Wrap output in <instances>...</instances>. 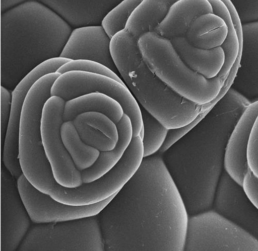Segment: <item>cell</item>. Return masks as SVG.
<instances>
[{
    "instance_id": "obj_18",
    "label": "cell",
    "mask_w": 258,
    "mask_h": 251,
    "mask_svg": "<svg viewBox=\"0 0 258 251\" xmlns=\"http://www.w3.org/2000/svg\"><path fill=\"white\" fill-rule=\"evenodd\" d=\"M118 140L111 151L100 152L96 162L90 168L81 172L83 183L93 182L109 172L121 159L133 138V123L130 117L124 114L116 124Z\"/></svg>"
},
{
    "instance_id": "obj_7",
    "label": "cell",
    "mask_w": 258,
    "mask_h": 251,
    "mask_svg": "<svg viewBox=\"0 0 258 251\" xmlns=\"http://www.w3.org/2000/svg\"><path fill=\"white\" fill-rule=\"evenodd\" d=\"M93 93L109 96L119 103L124 113L131 118L133 137L143 132V122L138 102L127 87L109 76L83 71H70L61 74L51 89V96H59L66 101Z\"/></svg>"
},
{
    "instance_id": "obj_23",
    "label": "cell",
    "mask_w": 258,
    "mask_h": 251,
    "mask_svg": "<svg viewBox=\"0 0 258 251\" xmlns=\"http://www.w3.org/2000/svg\"><path fill=\"white\" fill-rule=\"evenodd\" d=\"M211 4L213 13L222 17L227 25L228 33L221 47L225 55L224 65L218 76L221 79L230 72L235 62L237 61L240 53V43L237 33L234 28L229 11L222 0H208Z\"/></svg>"
},
{
    "instance_id": "obj_24",
    "label": "cell",
    "mask_w": 258,
    "mask_h": 251,
    "mask_svg": "<svg viewBox=\"0 0 258 251\" xmlns=\"http://www.w3.org/2000/svg\"><path fill=\"white\" fill-rule=\"evenodd\" d=\"M140 105V104H139ZM143 122L144 157L159 151L166 138L169 129L140 105Z\"/></svg>"
},
{
    "instance_id": "obj_13",
    "label": "cell",
    "mask_w": 258,
    "mask_h": 251,
    "mask_svg": "<svg viewBox=\"0 0 258 251\" xmlns=\"http://www.w3.org/2000/svg\"><path fill=\"white\" fill-rule=\"evenodd\" d=\"M258 115V100L251 103L235 125L228 140L223 165L230 178L242 187L246 175L251 172L247 148L253 123Z\"/></svg>"
},
{
    "instance_id": "obj_2",
    "label": "cell",
    "mask_w": 258,
    "mask_h": 251,
    "mask_svg": "<svg viewBox=\"0 0 258 251\" xmlns=\"http://www.w3.org/2000/svg\"><path fill=\"white\" fill-rule=\"evenodd\" d=\"M137 37L126 28L111 38L110 52L124 82L140 105L167 129L185 126L195 120L202 106L169 88L146 63Z\"/></svg>"
},
{
    "instance_id": "obj_27",
    "label": "cell",
    "mask_w": 258,
    "mask_h": 251,
    "mask_svg": "<svg viewBox=\"0 0 258 251\" xmlns=\"http://www.w3.org/2000/svg\"><path fill=\"white\" fill-rule=\"evenodd\" d=\"M83 71L102 74L111 77L125 85L121 77L111 69L99 63L88 59L72 60L61 66L56 72L62 74L70 71ZM126 86V85H125Z\"/></svg>"
},
{
    "instance_id": "obj_4",
    "label": "cell",
    "mask_w": 258,
    "mask_h": 251,
    "mask_svg": "<svg viewBox=\"0 0 258 251\" xmlns=\"http://www.w3.org/2000/svg\"><path fill=\"white\" fill-rule=\"evenodd\" d=\"M138 45L149 67L181 96L204 106L220 94L223 86L221 79L218 76L208 78L189 68L170 39L150 31L139 37Z\"/></svg>"
},
{
    "instance_id": "obj_22",
    "label": "cell",
    "mask_w": 258,
    "mask_h": 251,
    "mask_svg": "<svg viewBox=\"0 0 258 251\" xmlns=\"http://www.w3.org/2000/svg\"><path fill=\"white\" fill-rule=\"evenodd\" d=\"M61 136L64 146L79 171L90 168L99 157L100 151L83 141L74 121L62 123Z\"/></svg>"
},
{
    "instance_id": "obj_17",
    "label": "cell",
    "mask_w": 258,
    "mask_h": 251,
    "mask_svg": "<svg viewBox=\"0 0 258 251\" xmlns=\"http://www.w3.org/2000/svg\"><path fill=\"white\" fill-rule=\"evenodd\" d=\"M178 54L191 69L208 78L217 76L224 65L225 55L221 47L203 49L191 45L185 36L170 39Z\"/></svg>"
},
{
    "instance_id": "obj_5",
    "label": "cell",
    "mask_w": 258,
    "mask_h": 251,
    "mask_svg": "<svg viewBox=\"0 0 258 251\" xmlns=\"http://www.w3.org/2000/svg\"><path fill=\"white\" fill-rule=\"evenodd\" d=\"M184 251H258V239L210 210L188 217Z\"/></svg>"
},
{
    "instance_id": "obj_16",
    "label": "cell",
    "mask_w": 258,
    "mask_h": 251,
    "mask_svg": "<svg viewBox=\"0 0 258 251\" xmlns=\"http://www.w3.org/2000/svg\"><path fill=\"white\" fill-rule=\"evenodd\" d=\"M208 13H213L208 0H178L154 31L169 39L185 36L194 21Z\"/></svg>"
},
{
    "instance_id": "obj_3",
    "label": "cell",
    "mask_w": 258,
    "mask_h": 251,
    "mask_svg": "<svg viewBox=\"0 0 258 251\" xmlns=\"http://www.w3.org/2000/svg\"><path fill=\"white\" fill-rule=\"evenodd\" d=\"M73 28L37 0H28L2 12L4 46H16L60 54Z\"/></svg>"
},
{
    "instance_id": "obj_21",
    "label": "cell",
    "mask_w": 258,
    "mask_h": 251,
    "mask_svg": "<svg viewBox=\"0 0 258 251\" xmlns=\"http://www.w3.org/2000/svg\"><path fill=\"white\" fill-rule=\"evenodd\" d=\"M177 1L144 0L129 17L125 28L139 38L146 32L154 31Z\"/></svg>"
},
{
    "instance_id": "obj_20",
    "label": "cell",
    "mask_w": 258,
    "mask_h": 251,
    "mask_svg": "<svg viewBox=\"0 0 258 251\" xmlns=\"http://www.w3.org/2000/svg\"><path fill=\"white\" fill-rule=\"evenodd\" d=\"M90 112L103 113L115 124L120 121L124 114L121 106L116 100L102 93H93L66 101L63 122L74 121L78 115Z\"/></svg>"
},
{
    "instance_id": "obj_29",
    "label": "cell",
    "mask_w": 258,
    "mask_h": 251,
    "mask_svg": "<svg viewBox=\"0 0 258 251\" xmlns=\"http://www.w3.org/2000/svg\"><path fill=\"white\" fill-rule=\"evenodd\" d=\"M243 24L258 21V0H230Z\"/></svg>"
},
{
    "instance_id": "obj_8",
    "label": "cell",
    "mask_w": 258,
    "mask_h": 251,
    "mask_svg": "<svg viewBox=\"0 0 258 251\" xmlns=\"http://www.w3.org/2000/svg\"><path fill=\"white\" fill-rule=\"evenodd\" d=\"M66 103V100L56 96L47 100L42 110L41 135L55 181L63 187L76 188L83 184L82 175L64 146L61 136Z\"/></svg>"
},
{
    "instance_id": "obj_12",
    "label": "cell",
    "mask_w": 258,
    "mask_h": 251,
    "mask_svg": "<svg viewBox=\"0 0 258 251\" xmlns=\"http://www.w3.org/2000/svg\"><path fill=\"white\" fill-rule=\"evenodd\" d=\"M111 39L101 25L75 28L59 56L73 60L95 61L118 75L119 73L110 52Z\"/></svg>"
},
{
    "instance_id": "obj_26",
    "label": "cell",
    "mask_w": 258,
    "mask_h": 251,
    "mask_svg": "<svg viewBox=\"0 0 258 251\" xmlns=\"http://www.w3.org/2000/svg\"><path fill=\"white\" fill-rule=\"evenodd\" d=\"M74 122L81 138L86 143L100 152L111 151L115 147L117 142L107 137L99 130L76 118Z\"/></svg>"
},
{
    "instance_id": "obj_19",
    "label": "cell",
    "mask_w": 258,
    "mask_h": 251,
    "mask_svg": "<svg viewBox=\"0 0 258 251\" xmlns=\"http://www.w3.org/2000/svg\"><path fill=\"white\" fill-rule=\"evenodd\" d=\"M228 33L225 21L219 15L208 13L194 21L185 36L192 46L203 49H211L221 47Z\"/></svg>"
},
{
    "instance_id": "obj_10",
    "label": "cell",
    "mask_w": 258,
    "mask_h": 251,
    "mask_svg": "<svg viewBox=\"0 0 258 251\" xmlns=\"http://www.w3.org/2000/svg\"><path fill=\"white\" fill-rule=\"evenodd\" d=\"M72 59L60 56L43 61L21 80L13 91L11 111L4 144L3 161L8 172L15 179L23 174L19 159V124L21 111L30 89L40 77L56 72Z\"/></svg>"
},
{
    "instance_id": "obj_6",
    "label": "cell",
    "mask_w": 258,
    "mask_h": 251,
    "mask_svg": "<svg viewBox=\"0 0 258 251\" xmlns=\"http://www.w3.org/2000/svg\"><path fill=\"white\" fill-rule=\"evenodd\" d=\"M143 158V139L140 135L133 137L121 159L102 177L76 188L57 184L50 195L59 202L73 206L98 203L119 192L137 172Z\"/></svg>"
},
{
    "instance_id": "obj_1",
    "label": "cell",
    "mask_w": 258,
    "mask_h": 251,
    "mask_svg": "<svg viewBox=\"0 0 258 251\" xmlns=\"http://www.w3.org/2000/svg\"><path fill=\"white\" fill-rule=\"evenodd\" d=\"M105 208L108 250L184 251L189 216L160 153L144 157Z\"/></svg>"
},
{
    "instance_id": "obj_30",
    "label": "cell",
    "mask_w": 258,
    "mask_h": 251,
    "mask_svg": "<svg viewBox=\"0 0 258 251\" xmlns=\"http://www.w3.org/2000/svg\"><path fill=\"white\" fill-rule=\"evenodd\" d=\"M247 159L251 172L258 179V115L253 123L250 134Z\"/></svg>"
},
{
    "instance_id": "obj_25",
    "label": "cell",
    "mask_w": 258,
    "mask_h": 251,
    "mask_svg": "<svg viewBox=\"0 0 258 251\" xmlns=\"http://www.w3.org/2000/svg\"><path fill=\"white\" fill-rule=\"evenodd\" d=\"M144 0H123L103 18L101 25L112 37L125 28L129 17Z\"/></svg>"
},
{
    "instance_id": "obj_28",
    "label": "cell",
    "mask_w": 258,
    "mask_h": 251,
    "mask_svg": "<svg viewBox=\"0 0 258 251\" xmlns=\"http://www.w3.org/2000/svg\"><path fill=\"white\" fill-rule=\"evenodd\" d=\"M76 119L99 130L111 139L118 141V132L116 124L105 114L96 112L84 113Z\"/></svg>"
},
{
    "instance_id": "obj_14",
    "label": "cell",
    "mask_w": 258,
    "mask_h": 251,
    "mask_svg": "<svg viewBox=\"0 0 258 251\" xmlns=\"http://www.w3.org/2000/svg\"><path fill=\"white\" fill-rule=\"evenodd\" d=\"M243 28L239 68L231 88L249 101L258 100V21L244 24Z\"/></svg>"
},
{
    "instance_id": "obj_32",
    "label": "cell",
    "mask_w": 258,
    "mask_h": 251,
    "mask_svg": "<svg viewBox=\"0 0 258 251\" xmlns=\"http://www.w3.org/2000/svg\"><path fill=\"white\" fill-rule=\"evenodd\" d=\"M28 0H1L2 12H4Z\"/></svg>"
},
{
    "instance_id": "obj_15",
    "label": "cell",
    "mask_w": 258,
    "mask_h": 251,
    "mask_svg": "<svg viewBox=\"0 0 258 251\" xmlns=\"http://www.w3.org/2000/svg\"><path fill=\"white\" fill-rule=\"evenodd\" d=\"M73 28L100 25L103 18L123 0H37Z\"/></svg>"
},
{
    "instance_id": "obj_9",
    "label": "cell",
    "mask_w": 258,
    "mask_h": 251,
    "mask_svg": "<svg viewBox=\"0 0 258 251\" xmlns=\"http://www.w3.org/2000/svg\"><path fill=\"white\" fill-rule=\"evenodd\" d=\"M18 191L31 220L36 224L74 221L98 215L117 194L98 203L73 206L59 202L34 187L24 174L17 180Z\"/></svg>"
},
{
    "instance_id": "obj_11",
    "label": "cell",
    "mask_w": 258,
    "mask_h": 251,
    "mask_svg": "<svg viewBox=\"0 0 258 251\" xmlns=\"http://www.w3.org/2000/svg\"><path fill=\"white\" fill-rule=\"evenodd\" d=\"M13 177L3 172L2 198V250H15L30 227L29 215Z\"/></svg>"
},
{
    "instance_id": "obj_31",
    "label": "cell",
    "mask_w": 258,
    "mask_h": 251,
    "mask_svg": "<svg viewBox=\"0 0 258 251\" xmlns=\"http://www.w3.org/2000/svg\"><path fill=\"white\" fill-rule=\"evenodd\" d=\"M12 95L5 87H1V127L2 141L5 140L10 121Z\"/></svg>"
}]
</instances>
